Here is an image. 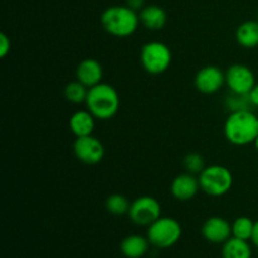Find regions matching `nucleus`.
Wrapping results in <instances>:
<instances>
[{"label": "nucleus", "instance_id": "obj_28", "mask_svg": "<svg viewBox=\"0 0 258 258\" xmlns=\"http://www.w3.org/2000/svg\"><path fill=\"white\" fill-rule=\"evenodd\" d=\"M254 148H256V150L258 151V136H257V139H256V140H254Z\"/></svg>", "mask_w": 258, "mask_h": 258}, {"label": "nucleus", "instance_id": "obj_13", "mask_svg": "<svg viewBox=\"0 0 258 258\" xmlns=\"http://www.w3.org/2000/svg\"><path fill=\"white\" fill-rule=\"evenodd\" d=\"M103 68L98 60L86 58L76 68V78L87 88L93 87L102 82Z\"/></svg>", "mask_w": 258, "mask_h": 258}, {"label": "nucleus", "instance_id": "obj_12", "mask_svg": "<svg viewBox=\"0 0 258 258\" xmlns=\"http://www.w3.org/2000/svg\"><path fill=\"white\" fill-rule=\"evenodd\" d=\"M201 189L198 178L194 176V174L184 173L175 176L171 181L170 191L176 201L188 202L197 196V193Z\"/></svg>", "mask_w": 258, "mask_h": 258}, {"label": "nucleus", "instance_id": "obj_26", "mask_svg": "<svg viewBox=\"0 0 258 258\" xmlns=\"http://www.w3.org/2000/svg\"><path fill=\"white\" fill-rule=\"evenodd\" d=\"M249 100H251L253 107H258V83L254 85V87L252 88V91L249 92Z\"/></svg>", "mask_w": 258, "mask_h": 258}, {"label": "nucleus", "instance_id": "obj_29", "mask_svg": "<svg viewBox=\"0 0 258 258\" xmlns=\"http://www.w3.org/2000/svg\"><path fill=\"white\" fill-rule=\"evenodd\" d=\"M257 20H258V14H257Z\"/></svg>", "mask_w": 258, "mask_h": 258}, {"label": "nucleus", "instance_id": "obj_27", "mask_svg": "<svg viewBox=\"0 0 258 258\" xmlns=\"http://www.w3.org/2000/svg\"><path fill=\"white\" fill-rule=\"evenodd\" d=\"M252 243L254 244V247L258 248V221L254 222V229H253V234H252V238H251Z\"/></svg>", "mask_w": 258, "mask_h": 258}, {"label": "nucleus", "instance_id": "obj_7", "mask_svg": "<svg viewBox=\"0 0 258 258\" xmlns=\"http://www.w3.org/2000/svg\"><path fill=\"white\" fill-rule=\"evenodd\" d=\"M127 214L131 222L138 226L149 227L161 217V206L154 197L141 196L131 202Z\"/></svg>", "mask_w": 258, "mask_h": 258}, {"label": "nucleus", "instance_id": "obj_6", "mask_svg": "<svg viewBox=\"0 0 258 258\" xmlns=\"http://www.w3.org/2000/svg\"><path fill=\"white\" fill-rule=\"evenodd\" d=\"M173 60L170 48L161 42H149L140 52V62L150 75H161L169 70Z\"/></svg>", "mask_w": 258, "mask_h": 258}, {"label": "nucleus", "instance_id": "obj_18", "mask_svg": "<svg viewBox=\"0 0 258 258\" xmlns=\"http://www.w3.org/2000/svg\"><path fill=\"white\" fill-rule=\"evenodd\" d=\"M223 258H252V248L248 241L232 236L222 247Z\"/></svg>", "mask_w": 258, "mask_h": 258}, {"label": "nucleus", "instance_id": "obj_21", "mask_svg": "<svg viewBox=\"0 0 258 258\" xmlns=\"http://www.w3.org/2000/svg\"><path fill=\"white\" fill-rule=\"evenodd\" d=\"M87 93H88V88L77 80L73 81V82L67 83V86L64 87L66 100L71 103H76V105L86 102Z\"/></svg>", "mask_w": 258, "mask_h": 258}, {"label": "nucleus", "instance_id": "obj_1", "mask_svg": "<svg viewBox=\"0 0 258 258\" xmlns=\"http://www.w3.org/2000/svg\"><path fill=\"white\" fill-rule=\"evenodd\" d=\"M224 136L237 146L253 144L258 136V116L252 110L231 112L224 123Z\"/></svg>", "mask_w": 258, "mask_h": 258}, {"label": "nucleus", "instance_id": "obj_16", "mask_svg": "<svg viewBox=\"0 0 258 258\" xmlns=\"http://www.w3.org/2000/svg\"><path fill=\"white\" fill-rule=\"evenodd\" d=\"M148 237H143L140 234H130L125 237L120 244V249L126 258H141L146 254L149 249Z\"/></svg>", "mask_w": 258, "mask_h": 258}, {"label": "nucleus", "instance_id": "obj_11", "mask_svg": "<svg viewBox=\"0 0 258 258\" xmlns=\"http://www.w3.org/2000/svg\"><path fill=\"white\" fill-rule=\"evenodd\" d=\"M202 236L211 243L223 244L232 237V224L222 217H211L202 226Z\"/></svg>", "mask_w": 258, "mask_h": 258}, {"label": "nucleus", "instance_id": "obj_15", "mask_svg": "<svg viewBox=\"0 0 258 258\" xmlns=\"http://www.w3.org/2000/svg\"><path fill=\"white\" fill-rule=\"evenodd\" d=\"M95 125L96 117L88 110L77 111L70 118V128L76 138L92 135Z\"/></svg>", "mask_w": 258, "mask_h": 258}, {"label": "nucleus", "instance_id": "obj_23", "mask_svg": "<svg viewBox=\"0 0 258 258\" xmlns=\"http://www.w3.org/2000/svg\"><path fill=\"white\" fill-rule=\"evenodd\" d=\"M183 164L186 173L198 174V175L204 170V168H206L204 158L198 153H189L188 155L184 158Z\"/></svg>", "mask_w": 258, "mask_h": 258}, {"label": "nucleus", "instance_id": "obj_2", "mask_svg": "<svg viewBox=\"0 0 258 258\" xmlns=\"http://www.w3.org/2000/svg\"><path fill=\"white\" fill-rule=\"evenodd\" d=\"M86 107L97 120H110L120 108V96L113 86L101 82L88 88Z\"/></svg>", "mask_w": 258, "mask_h": 258}, {"label": "nucleus", "instance_id": "obj_3", "mask_svg": "<svg viewBox=\"0 0 258 258\" xmlns=\"http://www.w3.org/2000/svg\"><path fill=\"white\" fill-rule=\"evenodd\" d=\"M139 14L127 5H113L101 15V24L108 34L117 38L133 35L139 27Z\"/></svg>", "mask_w": 258, "mask_h": 258}, {"label": "nucleus", "instance_id": "obj_4", "mask_svg": "<svg viewBox=\"0 0 258 258\" xmlns=\"http://www.w3.org/2000/svg\"><path fill=\"white\" fill-rule=\"evenodd\" d=\"M183 228L176 219L171 217H160L148 227V239L151 246L165 249L175 246L181 238Z\"/></svg>", "mask_w": 258, "mask_h": 258}, {"label": "nucleus", "instance_id": "obj_25", "mask_svg": "<svg viewBox=\"0 0 258 258\" xmlns=\"http://www.w3.org/2000/svg\"><path fill=\"white\" fill-rule=\"evenodd\" d=\"M127 7H130L131 9L138 12V10H141L144 7H145V0H127Z\"/></svg>", "mask_w": 258, "mask_h": 258}, {"label": "nucleus", "instance_id": "obj_14", "mask_svg": "<svg viewBox=\"0 0 258 258\" xmlns=\"http://www.w3.org/2000/svg\"><path fill=\"white\" fill-rule=\"evenodd\" d=\"M140 23L149 30H160L165 27L168 15L159 5H146L139 12Z\"/></svg>", "mask_w": 258, "mask_h": 258}, {"label": "nucleus", "instance_id": "obj_9", "mask_svg": "<svg viewBox=\"0 0 258 258\" xmlns=\"http://www.w3.org/2000/svg\"><path fill=\"white\" fill-rule=\"evenodd\" d=\"M73 153L81 163L95 165L102 161L105 156V146L96 136H82L76 138L73 143Z\"/></svg>", "mask_w": 258, "mask_h": 258}, {"label": "nucleus", "instance_id": "obj_5", "mask_svg": "<svg viewBox=\"0 0 258 258\" xmlns=\"http://www.w3.org/2000/svg\"><path fill=\"white\" fill-rule=\"evenodd\" d=\"M199 185L206 194L211 197H223L233 186V175L223 165L206 166L198 175Z\"/></svg>", "mask_w": 258, "mask_h": 258}, {"label": "nucleus", "instance_id": "obj_10", "mask_svg": "<svg viewBox=\"0 0 258 258\" xmlns=\"http://www.w3.org/2000/svg\"><path fill=\"white\" fill-rule=\"evenodd\" d=\"M194 85L199 92L204 95H213L226 85V72L217 66H206L196 75Z\"/></svg>", "mask_w": 258, "mask_h": 258}, {"label": "nucleus", "instance_id": "obj_24", "mask_svg": "<svg viewBox=\"0 0 258 258\" xmlns=\"http://www.w3.org/2000/svg\"><path fill=\"white\" fill-rule=\"evenodd\" d=\"M10 48H12V42L5 33H2L0 34V57H7L8 53L10 52Z\"/></svg>", "mask_w": 258, "mask_h": 258}, {"label": "nucleus", "instance_id": "obj_20", "mask_svg": "<svg viewBox=\"0 0 258 258\" xmlns=\"http://www.w3.org/2000/svg\"><path fill=\"white\" fill-rule=\"evenodd\" d=\"M105 206L108 213L113 214V216H123V214L128 213L131 203L122 194H111L106 199Z\"/></svg>", "mask_w": 258, "mask_h": 258}, {"label": "nucleus", "instance_id": "obj_19", "mask_svg": "<svg viewBox=\"0 0 258 258\" xmlns=\"http://www.w3.org/2000/svg\"><path fill=\"white\" fill-rule=\"evenodd\" d=\"M253 229L254 222L249 217H238L232 223V236L244 241H251Z\"/></svg>", "mask_w": 258, "mask_h": 258}, {"label": "nucleus", "instance_id": "obj_8", "mask_svg": "<svg viewBox=\"0 0 258 258\" xmlns=\"http://www.w3.org/2000/svg\"><path fill=\"white\" fill-rule=\"evenodd\" d=\"M256 76L253 71L246 64H232L226 72V85L232 93L249 95L256 85Z\"/></svg>", "mask_w": 258, "mask_h": 258}, {"label": "nucleus", "instance_id": "obj_17", "mask_svg": "<svg viewBox=\"0 0 258 258\" xmlns=\"http://www.w3.org/2000/svg\"><path fill=\"white\" fill-rule=\"evenodd\" d=\"M236 39L237 43L246 49L258 47V20H247L238 25L236 30Z\"/></svg>", "mask_w": 258, "mask_h": 258}, {"label": "nucleus", "instance_id": "obj_22", "mask_svg": "<svg viewBox=\"0 0 258 258\" xmlns=\"http://www.w3.org/2000/svg\"><path fill=\"white\" fill-rule=\"evenodd\" d=\"M226 106L231 112L243 110H252V107H253L248 95H237V93H232L231 96L227 97Z\"/></svg>", "mask_w": 258, "mask_h": 258}]
</instances>
